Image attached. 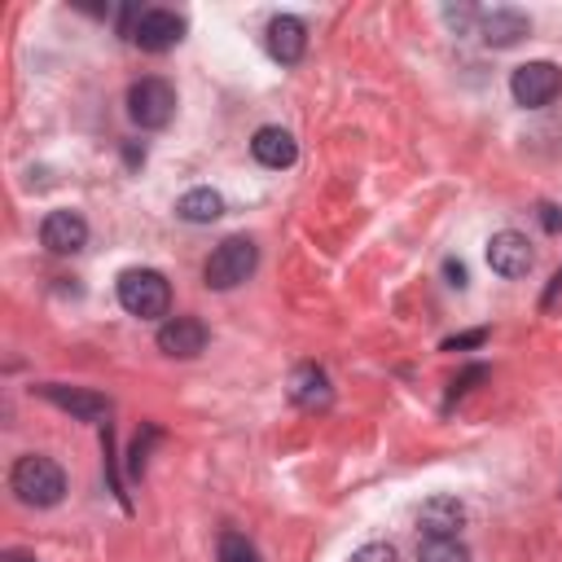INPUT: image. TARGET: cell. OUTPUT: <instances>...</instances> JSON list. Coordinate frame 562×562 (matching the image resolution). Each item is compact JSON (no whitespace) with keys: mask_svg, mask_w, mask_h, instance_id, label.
Segmentation results:
<instances>
[{"mask_svg":"<svg viewBox=\"0 0 562 562\" xmlns=\"http://www.w3.org/2000/svg\"><path fill=\"white\" fill-rule=\"evenodd\" d=\"M9 487L22 505H35V509H48L66 496V474L53 457H40V452H26L13 461L9 470Z\"/></svg>","mask_w":562,"mask_h":562,"instance_id":"1","label":"cell"},{"mask_svg":"<svg viewBox=\"0 0 562 562\" xmlns=\"http://www.w3.org/2000/svg\"><path fill=\"white\" fill-rule=\"evenodd\" d=\"M119 303L140 321H158L171 312V285L158 268H127L119 272Z\"/></svg>","mask_w":562,"mask_h":562,"instance_id":"2","label":"cell"},{"mask_svg":"<svg viewBox=\"0 0 562 562\" xmlns=\"http://www.w3.org/2000/svg\"><path fill=\"white\" fill-rule=\"evenodd\" d=\"M255 263H259V246H255L246 233H233V237H224V241L206 255L202 281H206L211 290H233V285H241V281L255 272Z\"/></svg>","mask_w":562,"mask_h":562,"instance_id":"3","label":"cell"},{"mask_svg":"<svg viewBox=\"0 0 562 562\" xmlns=\"http://www.w3.org/2000/svg\"><path fill=\"white\" fill-rule=\"evenodd\" d=\"M171 114H176V88L167 83V79H158V75H145V79H136L132 88H127V119L136 123V127H167L171 123Z\"/></svg>","mask_w":562,"mask_h":562,"instance_id":"4","label":"cell"},{"mask_svg":"<svg viewBox=\"0 0 562 562\" xmlns=\"http://www.w3.org/2000/svg\"><path fill=\"white\" fill-rule=\"evenodd\" d=\"M509 92H514V101L522 110H540L562 92V70L553 61H522L509 75Z\"/></svg>","mask_w":562,"mask_h":562,"instance_id":"5","label":"cell"},{"mask_svg":"<svg viewBox=\"0 0 562 562\" xmlns=\"http://www.w3.org/2000/svg\"><path fill=\"white\" fill-rule=\"evenodd\" d=\"M184 40V18L171 9H140L136 26H132V44L145 53H167Z\"/></svg>","mask_w":562,"mask_h":562,"instance_id":"6","label":"cell"},{"mask_svg":"<svg viewBox=\"0 0 562 562\" xmlns=\"http://www.w3.org/2000/svg\"><path fill=\"white\" fill-rule=\"evenodd\" d=\"M487 263H492V272H496V277L518 281V277H527V272H531L536 255H531V241H527L522 233L501 228V233H492V241H487Z\"/></svg>","mask_w":562,"mask_h":562,"instance_id":"7","label":"cell"},{"mask_svg":"<svg viewBox=\"0 0 562 562\" xmlns=\"http://www.w3.org/2000/svg\"><path fill=\"white\" fill-rule=\"evenodd\" d=\"M40 241L53 255H75V250L88 246V220L79 211H66V206L61 211H48L44 224H40Z\"/></svg>","mask_w":562,"mask_h":562,"instance_id":"8","label":"cell"},{"mask_svg":"<svg viewBox=\"0 0 562 562\" xmlns=\"http://www.w3.org/2000/svg\"><path fill=\"white\" fill-rule=\"evenodd\" d=\"M48 404H57V408H66L70 417H79V422H105L110 417V400L105 395H97V391H83V386H66V382H44V386H35Z\"/></svg>","mask_w":562,"mask_h":562,"instance_id":"9","label":"cell"},{"mask_svg":"<svg viewBox=\"0 0 562 562\" xmlns=\"http://www.w3.org/2000/svg\"><path fill=\"white\" fill-rule=\"evenodd\" d=\"M206 347V325L198 316H167L158 325V351L162 356H176V360H189Z\"/></svg>","mask_w":562,"mask_h":562,"instance_id":"10","label":"cell"},{"mask_svg":"<svg viewBox=\"0 0 562 562\" xmlns=\"http://www.w3.org/2000/svg\"><path fill=\"white\" fill-rule=\"evenodd\" d=\"M303 48H307L303 22H299L294 13H277V18L268 22V53H272L281 66H294V61L303 57Z\"/></svg>","mask_w":562,"mask_h":562,"instance_id":"11","label":"cell"},{"mask_svg":"<svg viewBox=\"0 0 562 562\" xmlns=\"http://www.w3.org/2000/svg\"><path fill=\"white\" fill-rule=\"evenodd\" d=\"M250 154H255V162L281 171V167H290V162L299 158V145H294V136H290L285 127L268 123V127H259V132L250 136Z\"/></svg>","mask_w":562,"mask_h":562,"instance_id":"12","label":"cell"},{"mask_svg":"<svg viewBox=\"0 0 562 562\" xmlns=\"http://www.w3.org/2000/svg\"><path fill=\"white\" fill-rule=\"evenodd\" d=\"M527 31H531V22H527V13H518V9L479 13V35H483V44H492V48H509V44H518Z\"/></svg>","mask_w":562,"mask_h":562,"instance_id":"13","label":"cell"},{"mask_svg":"<svg viewBox=\"0 0 562 562\" xmlns=\"http://www.w3.org/2000/svg\"><path fill=\"white\" fill-rule=\"evenodd\" d=\"M422 536H457L465 527V505L457 496H430L417 514Z\"/></svg>","mask_w":562,"mask_h":562,"instance_id":"14","label":"cell"},{"mask_svg":"<svg viewBox=\"0 0 562 562\" xmlns=\"http://www.w3.org/2000/svg\"><path fill=\"white\" fill-rule=\"evenodd\" d=\"M290 400H294L299 408H329L334 386H329L325 369H321V364H299V369L290 373Z\"/></svg>","mask_w":562,"mask_h":562,"instance_id":"15","label":"cell"},{"mask_svg":"<svg viewBox=\"0 0 562 562\" xmlns=\"http://www.w3.org/2000/svg\"><path fill=\"white\" fill-rule=\"evenodd\" d=\"M176 215L180 220H189V224H211V220H220L224 215V198L215 193V189H189L180 202H176Z\"/></svg>","mask_w":562,"mask_h":562,"instance_id":"16","label":"cell"},{"mask_svg":"<svg viewBox=\"0 0 562 562\" xmlns=\"http://www.w3.org/2000/svg\"><path fill=\"white\" fill-rule=\"evenodd\" d=\"M417 562H470V549L457 536H422Z\"/></svg>","mask_w":562,"mask_h":562,"instance_id":"17","label":"cell"},{"mask_svg":"<svg viewBox=\"0 0 562 562\" xmlns=\"http://www.w3.org/2000/svg\"><path fill=\"white\" fill-rule=\"evenodd\" d=\"M220 562H259V549L241 531H224L220 536Z\"/></svg>","mask_w":562,"mask_h":562,"instance_id":"18","label":"cell"},{"mask_svg":"<svg viewBox=\"0 0 562 562\" xmlns=\"http://www.w3.org/2000/svg\"><path fill=\"white\" fill-rule=\"evenodd\" d=\"M351 562H400V553L386 544V540H373V544H360L351 553Z\"/></svg>","mask_w":562,"mask_h":562,"instance_id":"19","label":"cell"},{"mask_svg":"<svg viewBox=\"0 0 562 562\" xmlns=\"http://www.w3.org/2000/svg\"><path fill=\"white\" fill-rule=\"evenodd\" d=\"M483 378H487V369H483V364H470V369H465L461 378H452V391H448V400H457V395H465V391H470L474 382H483Z\"/></svg>","mask_w":562,"mask_h":562,"instance_id":"20","label":"cell"},{"mask_svg":"<svg viewBox=\"0 0 562 562\" xmlns=\"http://www.w3.org/2000/svg\"><path fill=\"white\" fill-rule=\"evenodd\" d=\"M487 342V329H470V334H457L443 342V351H465V347H483Z\"/></svg>","mask_w":562,"mask_h":562,"instance_id":"21","label":"cell"},{"mask_svg":"<svg viewBox=\"0 0 562 562\" xmlns=\"http://www.w3.org/2000/svg\"><path fill=\"white\" fill-rule=\"evenodd\" d=\"M558 299H562V268L549 277V285H544V294H540V312H553Z\"/></svg>","mask_w":562,"mask_h":562,"instance_id":"22","label":"cell"},{"mask_svg":"<svg viewBox=\"0 0 562 562\" xmlns=\"http://www.w3.org/2000/svg\"><path fill=\"white\" fill-rule=\"evenodd\" d=\"M540 224H544L549 233H558V228H562V211H558V206H540Z\"/></svg>","mask_w":562,"mask_h":562,"instance_id":"23","label":"cell"},{"mask_svg":"<svg viewBox=\"0 0 562 562\" xmlns=\"http://www.w3.org/2000/svg\"><path fill=\"white\" fill-rule=\"evenodd\" d=\"M443 272H448V281H452V285H465V263L448 259V263H443Z\"/></svg>","mask_w":562,"mask_h":562,"instance_id":"24","label":"cell"},{"mask_svg":"<svg viewBox=\"0 0 562 562\" xmlns=\"http://www.w3.org/2000/svg\"><path fill=\"white\" fill-rule=\"evenodd\" d=\"M4 562H35V558H26V553H4Z\"/></svg>","mask_w":562,"mask_h":562,"instance_id":"25","label":"cell"}]
</instances>
